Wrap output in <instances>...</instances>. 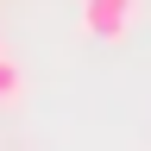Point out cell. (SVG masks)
Masks as SVG:
<instances>
[{"instance_id":"obj_1","label":"cell","mask_w":151,"mask_h":151,"mask_svg":"<svg viewBox=\"0 0 151 151\" xmlns=\"http://www.w3.org/2000/svg\"><path fill=\"white\" fill-rule=\"evenodd\" d=\"M132 13H139V0H82V32L101 44H120L132 32Z\"/></svg>"},{"instance_id":"obj_2","label":"cell","mask_w":151,"mask_h":151,"mask_svg":"<svg viewBox=\"0 0 151 151\" xmlns=\"http://www.w3.org/2000/svg\"><path fill=\"white\" fill-rule=\"evenodd\" d=\"M19 94H25V69H19L13 57H0V107H13Z\"/></svg>"}]
</instances>
